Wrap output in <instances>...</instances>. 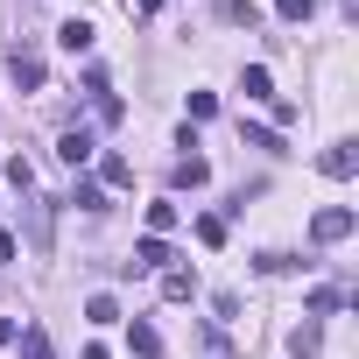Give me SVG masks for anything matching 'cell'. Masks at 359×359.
<instances>
[{
    "label": "cell",
    "instance_id": "obj_24",
    "mask_svg": "<svg viewBox=\"0 0 359 359\" xmlns=\"http://www.w3.org/2000/svg\"><path fill=\"white\" fill-rule=\"evenodd\" d=\"M198 240L205 247H226V219H198Z\"/></svg>",
    "mask_w": 359,
    "mask_h": 359
},
{
    "label": "cell",
    "instance_id": "obj_18",
    "mask_svg": "<svg viewBox=\"0 0 359 359\" xmlns=\"http://www.w3.org/2000/svg\"><path fill=\"white\" fill-rule=\"evenodd\" d=\"M219 15H226V22H240V29H254V22H261V15H254V0H219Z\"/></svg>",
    "mask_w": 359,
    "mask_h": 359
},
{
    "label": "cell",
    "instance_id": "obj_13",
    "mask_svg": "<svg viewBox=\"0 0 359 359\" xmlns=\"http://www.w3.org/2000/svg\"><path fill=\"white\" fill-rule=\"evenodd\" d=\"M71 205H78V212H106V191L92 184V176H78V184H71Z\"/></svg>",
    "mask_w": 359,
    "mask_h": 359
},
{
    "label": "cell",
    "instance_id": "obj_10",
    "mask_svg": "<svg viewBox=\"0 0 359 359\" xmlns=\"http://www.w3.org/2000/svg\"><path fill=\"white\" fill-rule=\"evenodd\" d=\"M127 345H134L141 359H162V338H155V324H141V317L127 324Z\"/></svg>",
    "mask_w": 359,
    "mask_h": 359
},
{
    "label": "cell",
    "instance_id": "obj_11",
    "mask_svg": "<svg viewBox=\"0 0 359 359\" xmlns=\"http://www.w3.org/2000/svg\"><path fill=\"white\" fill-rule=\"evenodd\" d=\"M15 359H57V352H50V331H36V324H29V331L15 338Z\"/></svg>",
    "mask_w": 359,
    "mask_h": 359
},
{
    "label": "cell",
    "instance_id": "obj_21",
    "mask_svg": "<svg viewBox=\"0 0 359 359\" xmlns=\"http://www.w3.org/2000/svg\"><path fill=\"white\" fill-rule=\"evenodd\" d=\"M254 268H261V275H289V268H296V254H254Z\"/></svg>",
    "mask_w": 359,
    "mask_h": 359
},
{
    "label": "cell",
    "instance_id": "obj_9",
    "mask_svg": "<svg viewBox=\"0 0 359 359\" xmlns=\"http://www.w3.org/2000/svg\"><path fill=\"white\" fill-rule=\"evenodd\" d=\"M240 92H247V99H275V78H268V64H247V71H240Z\"/></svg>",
    "mask_w": 359,
    "mask_h": 359
},
{
    "label": "cell",
    "instance_id": "obj_8",
    "mask_svg": "<svg viewBox=\"0 0 359 359\" xmlns=\"http://www.w3.org/2000/svg\"><path fill=\"white\" fill-rule=\"evenodd\" d=\"M57 43H64L71 57H85V50H92V22H78V15H71V22L57 29Z\"/></svg>",
    "mask_w": 359,
    "mask_h": 359
},
{
    "label": "cell",
    "instance_id": "obj_14",
    "mask_svg": "<svg viewBox=\"0 0 359 359\" xmlns=\"http://www.w3.org/2000/svg\"><path fill=\"white\" fill-rule=\"evenodd\" d=\"M331 310H345V289H310L303 317H331Z\"/></svg>",
    "mask_w": 359,
    "mask_h": 359
},
{
    "label": "cell",
    "instance_id": "obj_15",
    "mask_svg": "<svg viewBox=\"0 0 359 359\" xmlns=\"http://www.w3.org/2000/svg\"><path fill=\"white\" fill-rule=\"evenodd\" d=\"M317 345H324L317 324H296V331H289V352H296V359H317Z\"/></svg>",
    "mask_w": 359,
    "mask_h": 359
},
{
    "label": "cell",
    "instance_id": "obj_28",
    "mask_svg": "<svg viewBox=\"0 0 359 359\" xmlns=\"http://www.w3.org/2000/svg\"><path fill=\"white\" fill-rule=\"evenodd\" d=\"M85 359H106V345H85Z\"/></svg>",
    "mask_w": 359,
    "mask_h": 359
},
{
    "label": "cell",
    "instance_id": "obj_2",
    "mask_svg": "<svg viewBox=\"0 0 359 359\" xmlns=\"http://www.w3.org/2000/svg\"><path fill=\"white\" fill-rule=\"evenodd\" d=\"M317 169L331 176V184H345V176H359V148H352V141H331V148L317 155Z\"/></svg>",
    "mask_w": 359,
    "mask_h": 359
},
{
    "label": "cell",
    "instance_id": "obj_27",
    "mask_svg": "<svg viewBox=\"0 0 359 359\" xmlns=\"http://www.w3.org/2000/svg\"><path fill=\"white\" fill-rule=\"evenodd\" d=\"M155 8H162V0H134V15H155Z\"/></svg>",
    "mask_w": 359,
    "mask_h": 359
},
{
    "label": "cell",
    "instance_id": "obj_23",
    "mask_svg": "<svg viewBox=\"0 0 359 359\" xmlns=\"http://www.w3.org/2000/svg\"><path fill=\"white\" fill-rule=\"evenodd\" d=\"M212 113H219V99H212V92H191V127H198V120H212Z\"/></svg>",
    "mask_w": 359,
    "mask_h": 359
},
{
    "label": "cell",
    "instance_id": "obj_17",
    "mask_svg": "<svg viewBox=\"0 0 359 359\" xmlns=\"http://www.w3.org/2000/svg\"><path fill=\"white\" fill-rule=\"evenodd\" d=\"M310 15H317V0H275V22H289V29L310 22Z\"/></svg>",
    "mask_w": 359,
    "mask_h": 359
},
{
    "label": "cell",
    "instance_id": "obj_16",
    "mask_svg": "<svg viewBox=\"0 0 359 359\" xmlns=\"http://www.w3.org/2000/svg\"><path fill=\"white\" fill-rule=\"evenodd\" d=\"M240 141H247V148H268V155H282V134H275V127H247V120H240Z\"/></svg>",
    "mask_w": 359,
    "mask_h": 359
},
{
    "label": "cell",
    "instance_id": "obj_20",
    "mask_svg": "<svg viewBox=\"0 0 359 359\" xmlns=\"http://www.w3.org/2000/svg\"><path fill=\"white\" fill-rule=\"evenodd\" d=\"M8 184H15V191H22V198H29V191H36V169H29V162H22V155H15V162H8Z\"/></svg>",
    "mask_w": 359,
    "mask_h": 359
},
{
    "label": "cell",
    "instance_id": "obj_6",
    "mask_svg": "<svg viewBox=\"0 0 359 359\" xmlns=\"http://www.w3.org/2000/svg\"><path fill=\"white\" fill-rule=\"evenodd\" d=\"M155 268H169V247H162V240L148 233V240L134 247V261H127V275H155Z\"/></svg>",
    "mask_w": 359,
    "mask_h": 359
},
{
    "label": "cell",
    "instance_id": "obj_1",
    "mask_svg": "<svg viewBox=\"0 0 359 359\" xmlns=\"http://www.w3.org/2000/svg\"><path fill=\"white\" fill-rule=\"evenodd\" d=\"M352 226H359L352 205H324V212L310 219V240H317V247H338V240H352Z\"/></svg>",
    "mask_w": 359,
    "mask_h": 359
},
{
    "label": "cell",
    "instance_id": "obj_25",
    "mask_svg": "<svg viewBox=\"0 0 359 359\" xmlns=\"http://www.w3.org/2000/svg\"><path fill=\"white\" fill-rule=\"evenodd\" d=\"M15 338H22V324H15V317H0V345H15Z\"/></svg>",
    "mask_w": 359,
    "mask_h": 359
},
{
    "label": "cell",
    "instance_id": "obj_7",
    "mask_svg": "<svg viewBox=\"0 0 359 359\" xmlns=\"http://www.w3.org/2000/svg\"><path fill=\"white\" fill-rule=\"evenodd\" d=\"M127 184H134V162L127 155H106L99 162V191H127Z\"/></svg>",
    "mask_w": 359,
    "mask_h": 359
},
{
    "label": "cell",
    "instance_id": "obj_19",
    "mask_svg": "<svg viewBox=\"0 0 359 359\" xmlns=\"http://www.w3.org/2000/svg\"><path fill=\"white\" fill-rule=\"evenodd\" d=\"M169 226H176V205H169V198H162V205H148V233H155V240H162V233H169Z\"/></svg>",
    "mask_w": 359,
    "mask_h": 359
},
{
    "label": "cell",
    "instance_id": "obj_5",
    "mask_svg": "<svg viewBox=\"0 0 359 359\" xmlns=\"http://www.w3.org/2000/svg\"><path fill=\"white\" fill-rule=\"evenodd\" d=\"M57 155H64V162H71V169H85V162H92V155H99V141H92V134H85V127H64V141H57Z\"/></svg>",
    "mask_w": 359,
    "mask_h": 359
},
{
    "label": "cell",
    "instance_id": "obj_3",
    "mask_svg": "<svg viewBox=\"0 0 359 359\" xmlns=\"http://www.w3.org/2000/svg\"><path fill=\"white\" fill-rule=\"evenodd\" d=\"M8 71H15V85H22V92H43V57H36L29 43H15V57H8Z\"/></svg>",
    "mask_w": 359,
    "mask_h": 359
},
{
    "label": "cell",
    "instance_id": "obj_22",
    "mask_svg": "<svg viewBox=\"0 0 359 359\" xmlns=\"http://www.w3.org/2000/svg\"><path fill=\"white\" fill-rule=\"evenodd\" d=\"M85 317H92V324H113V317H120V303H113V296H92V303H85Z\"/></svg>",
    "mask_w": 359,
    "mask_h": 359
},
{
    "label": "cell",
    "instance_id": "obj_12",
    "mask_svg": "<svg viewBox=\"0 0 359 359\" xmlns=\"http://www.w3.org/2000/svg\"><path fill=\"white\" fill-rule=\"evenodd\" d=\"M162 296H169V303H191V296H198V282H191L184 268H162Z\"/></svg>",
    "mask_w": 359,
    "mask_h": 359
},
{
    "label": "cell",
    "instance_id": "obj_26",
    "mask_svg": "<svg viewBox=\"0 0 359 359\" xmlns=\"http://www.w3.org/2000/svg\"><path fill=\"white\" fill-rule=\"evenodd\" d=\"M15 254H22V247H15V233H0V261H15Z\"/></svg>",
    "mask_w": 359,
    "mask_h": 359
},
{
    "label": "cell",
    "instance_id": "obj_4",
    "mask_svg": "<svg viewBox=\"0 0 359 359\" xmlns=\"http://www.w3.org/2000/svg\"><path fill=\"white\" fill-rule=\"evenodd\" d=\"M169 184H176V191H205V184H212V162H205V155H184V162L169 169Z\"/></svg>",
    "mask_w": 359,
    "mask_h": 359
}]
</instances>
